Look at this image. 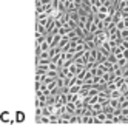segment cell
<instances>
[{
    "label": "cell",
    "mask_w": 128,
    "mask_h": 125,
    "mask_svg": "<svg viewBox=\"0 0 128 125\" xmlns=\"http://www.w3.org/2000/svg\"><path fill=\"white\" fill-rule=\"evenodd\" d=\"M51 46H52V45H51V42H48L46 39H45L39 46H36V54H37V52H40V51H50Z\"/></svg>",
    "instance_id": "6da1fadb"
},
{
    "label": "cell",
    "mask_w": 128,
    "mask_h": 125,
    "mask_svg": "<svg viewBox=\"0 0 128 125\" xmlns=\"http://www.w3.org/2000/svg\"><path fill=\"white\" fill-rule=\"evenodd\" d=\"M36 122H37V124H43V125H48V124H51V116H45V114L36 116Z\"/></svg>",
    "instance_id": "7a4b0ae2"
},
{
    "label": "cell",
    "mask_w": 128,
    "mask_h": 125,
    "mask_svg": "<svg viewBox=\"0 0 128 125\" xmlns=\"http://www.w3.org/2000/svg\"><path fill=\"white\" fill-rule=\"evenodd\" d=\"M76 124H80L82 125V116H79V114H72L71 118H70V125H76Z\"/></svg>",
    "instance_id": "3957f363"
},
{
    "label": "cell",
    "mask_w": 128,
    "mask_h": 125,
    "mask_svg": "<svg viewBox=\"0 0 128 125\" xmlns=\"http://www.w3.org/2000/svg\"><path fill=\"white\" fill-rule=\"evenodd\" d=\"M91 106V110H93V114L96 116L99 111H102V108H104V105L100 104V102H96V104H93V105H90Z\"/></svg>",
    "instance_id": "277c9868"
},
{
    "label": "cell",
    "mask_w": 128,
    "mask_h": 125,
    "mask_svg": "<svg viewBox=\"0 0 128 125\" xmlns=\"http://www.w3.org/2000/svg\"><path fill=\"white\" fill-rule=\"evenodd\" d=\"M65 106H66V110H68L70 113H72V114H74V113H76V110H77L76 102H66V104H65Z\"/></svg>",
    "instance_id": "5b68a950"
},
{
    "label": "cell",
    "mask_w": 128,
    "mask_h": 125,
    "mask_svg": "<svg viewBox=\"0 0 128 125\" xmlns=\"http://www.w3.org/2000/svg\"><path fill=\"white\" fill-rule=\"evenodd\" d=\"M108 60V56H105L102 51L99 50V52H97V64H104V62H106Z\"/></svg>",
    "instance_id": "8992f818"
},
{
    "label": "cell",
    "mask_w": 128,
    "mask_h": 125,
    "mask_svg": "<svg viewBox=\"0 0 128 125\" xmlns=\"http://www.w3.org/2000/svg\"><path fill=\"white\" fill-rule=\"evenodd\" d=\"M36 57L37 59H51V54H50V51H40L36 54Z\"/></svg>",
    "instance_id": "52a82bcc"
},
{
    "label": "cell",
    "mask_w": 128,
    "mask_h": 125,
    "mask_svg": "<svg viewBox=\"0 0 128 125\" xmlns=\"http://www.w3.org/2000/svg\"><path fill=\"white\" fill-rule=\"evenodd\" d=\"M117 65L120 66V68H125V66L128 65V59H126L125 56H122V57H119V59H117Z\"/></svg>",
    "instance_id": "ba28073f"
},
{
    "label": "cell",
    "mask_w": 128,
    "mask_h": 125,
    "mask_svg": "<svg viewBox=\"0 0 128 125\" xmlns=\"http://www.w3.org/2000/svg\"><path fill=\"white\" fill-rule=\"evenodd\" d=\"M68 43H70V39H68V36H63V37L60 39V42H59V45H57V46H60V48L63 50V48H65V46L68 45Z\"/></svg>",
    "instance_id": "9c48e42d"
},
{
    "label": "cell",
    "mask_w": 128,
    "mask_h": 125,
    "mask_svg": "<svg viewBox=\"0 0 128 125\" xmlns=\"http://www.w3.org/2000/svg\"><path fill=\"white\" fill-rule=\"evenodd\" d=\"M36 31H39V32H42V34H48L46 28H45V25H42L40 22H37V23H36Z\"/></svg>",
    "instance_id": "30bf717a"
},
{
    "label": "cell",
    "mask_w": 128,
    "mask_h": 125,
    "mask_svg": "<svg viewBox=\"0 0 128 125\" xmlns=\"http://www.w3.org/2000/svg\"><path fill=\"white\" fill-rule=\"evenodd\" d=\"M110 105L114 106V108H120V100H119V99H114V97H111V99H110Z\"/></svg>",
    "instance_id": "8fae6325"
},
{
    "label": "cell",
    "mask_w": 128,
    "mask_h": 125,
    "mask_svg": "<svg viewBox=\"0 0 128 125\" xmlns=\"http://www.w3.org/2000/svg\"><path fill=\"white\" fill-rule=\"evenodd\" d=\"M116 28H117L119 31H122V30H125V28H126V23H125V20L122 19V20H119V22H116Z\"/></svg>",
    "instance_id": "7c38bea8"
},
{
    "label": "cell",
    "mask_w": 128,
    "mask_h": 125,
    "mask_svg": "<svg viewBox=\"0 0 128 125\" xmlns=\"http://www.w3.org/2000/svg\"><path fill=\"white\" fill-rule=\"evenodd\" d=\"M120 37L125 39V40H128V28H125V30L120 31Z\"/></svg>",
    "instance_id": "4fadbf2b"
},
{
    "label": "cell",
    "mask_w": 128,
    "mask_h": 125,
    "mask_svg": "<svg viewBox=\"0 0 128 125\" xmlns=\"http://www.w3.org/2000/svg\"><path fill=\"white\" fill-rule=\"evenodd\" d=\"M120 11H122V16H124V17H128V5L124 8V10H120Z\"/></svg>",
    "instance_id": "5bb4252c"
},
{
    "label": "cell",
    "mask_w": 128,
    "mask_h": 125,
    "mask_svg": "<svg viewBox=\"0 0 128 125\" xmlns=\"http://www.w3.org/2000/svg\"><path fill=\"white\" fill-rule=\"evenodd\" d=\"M68 2H74V0H68Z\"/></svg>",
    "instance_id": "9a60e30c"
}]
</instances>
